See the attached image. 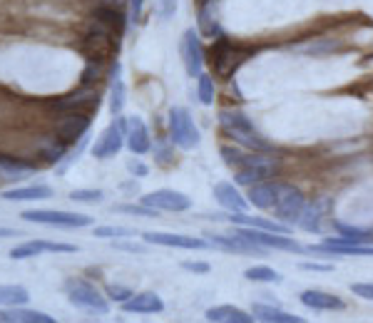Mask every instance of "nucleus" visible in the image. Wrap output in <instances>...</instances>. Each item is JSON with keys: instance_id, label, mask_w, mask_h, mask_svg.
Here are the masks:
<instances>
[{"instance_id": "f257e3e1", "label": "nucleus", "mask_w": 373, "mask_h": 323, "mask_svg": "<svg viewBox=\"0 0 373 323\" xmlns=\"http://www.w3.org/2000/svg\"><path fill=\"white\" fill-rule=\"evenodd\" d=\"M221 157H224L226 164L236 171L234 174L236 184H244V186L266 181L269 176L276 174V169H279V159L259 157V154H241V152H236L234 147H221Z\"/></svg>"}, {"instance_id": "f03ea898", "label": "nucleus", "mask_w": 373, "mask_h": 323, "mask_svg": "<svg viewBox=\"0 0 373 323\" xmlns=\"http://www.w3.org/2000/svg\"><path fill=\"white\" fill-rule=\"evenodd\" d=\"M219 122L229 137H234V142H239L241 147H249L254 152H269L271 142L261 137V132L254 127L249 117L239 110H221L219 112Z\"/></svg>"}, {"instance_id": "7ed1b4c3", "label": "nucleus", "mask_w": 373, "mask_h": 323, "mask_svg": "<svg viewBox=\"0 0 373 323\" xmlns=\"http://www.w3.org/2000/svg\"><path fill=\"white\" fill-rule=\"evenodd\" d=\"M304 206H306V199L296 186L274 184V204H271V214H274V219L294 226L296 221H299Z\"/></svg>"}, {"instance_id": "20e7f679", "label": "nucleus", "mask_w": 373, "mask_h": 323, "mask_svg": "<svg viewBox=\"0 0 373 323\" xmlns=\"http://www.w3.org/2000/svg\"><path fill=\"white\" fill-rule=\"evenodd\" d=\"M65 291H68L70 304L78 306V309H83V311H88V314L105 316L110 311L107 299H105V296L100 294V291L95 289L93 284H88V281L68 279V281H65Z\"/></svg>"}, {"instance_id": "39448f33", "label": "nucleus", "mask_w": 373, "mask_h": 323, "mask_svg": "<svg viewBox=\"0 0 373 323\" xmlns=\"http://www.w3.org/2000/svg\"><path fill=\"white\" fill-rule=\"evenodd\" d=\"M246 60V55L239 50V45L231 43L226 35H216L214 40H211V68H214V73L219 75V78H229L231 73H234L236 68H239L241 63Z\"/></svg>"}, {"instance_id": "423d86ee", "label": "nucleus", "mask_w": 373, "mask_h": 323, "mask_svg": "<svg viewBox=\"0 0 373 323\" xmlns=\"http://www.w3.org/2000/svg\"><path fill=\"white\" fill-rule=\"evenodd\" d=\"M169 137L179 149L189 152L199 144V129L194 125V117L189 115V110L184 107H172L169 110Z\"/></svg>"}, {"instance_id": "0eeeda50", "label": "nucleus", "mask_w": 373, "mask_h": 323, "mask_svg": "<svg viewBox=\"0 0 373 323\" xmlns=\"http://www.w3.org/2000/svg\"><path fill=\"white\" fill-rule=\"evenodd\" d=\"M25 221L33 224H45V226H60V229H83V226L93 224V216L75 214V211H50V209H28L23 211Z\"/></svg>"}, {"instance_id": "6e6552de", "label": "nucleus", "mask_w": 373, "mask_h": 323, "mask_svg": "<svg viewBox=\"0 0 373 323\" xmlns=\"http://www.w3.org/2000/svg\"><path fill=\"white\" fill-rule=\"evenodd\" d=\"M236 234H241L244 239L259 244L261 249H279V251H294V254H304V246L299 241H294L289 234H276V231H264V229H251V226H241L236 229Z\"/></svg>"}, {"instance_id": "1a4fd4ad", "label": "nucleus", "mask_w": 373, "mask_h": 323, "mask_svg": "<svg viewBox=\"0 0 373 323\" xmlns=\"http://www.w3.org/2000/svg\"><path fill=\"white\" fill-rule=\"evenodd\" d=\"M125 127H127V120H122V117L115 120V122L100 134L98 142H95V147H93L95 157L98 159L117 157L120 149H122V144H125Z\"/></svg>"}, {"instance_id": "9d476101", "label": "nucleus", "mask_w": 373, "mask_h": 323, "mask_svg": "<svg viewBox=\"0 0 373 323\" xmlns=\"http://www.w3.org/2000/svg\"><path fill=\"white\" fill-rule=\"evenodd\" d=\"M90 115H85V112H68L65 115L63 120L58 122V142H63V144H75V142H80V139L88 134V129H90Z\"/></svg>"}, {"instance_id": "9b49d317", "label": "nucleus", "mask_w": 373, "mask_h": 323, "mask_svg": "<svg viewBox=\"0 0 373 323\" xmlns=\"http://www.w3.org/2000/svg\"><path fill=\"white\" fill-rule=\"evenodd\" d=\"M182 60H184V70L189 78H199L201 70H204V48L199 43V35L194 30H186L182 35Z\"/></svg>"}, {"instance_id": "f8f14e48", "label": "nucleus", "mask_w": 373, "mask_h": 323, "mask_svg": "<svg viewBox=\"0 0 373 323\" xmlns=\"http://www.w3.org/2000/svg\"><path fill=\"white\" fill-rule=\"evenodd\" d=\"M142 204L152 206L157 211H186L191 209V199L182 191L174 189H157L152 194L142 196Z\"/></svg>"}, {"instance_id": "ddd939ff", "label": "nucleus", "mask_w": 373, "mask_h": 323, "mask_svg": "<svg viewBox=\"0 0 373 323\" xmlns=\"http://www.w3.org/2000/svg\"><path fill=\"white\" fill-rule=\"evenodd\" d=\"M55 107H58V110H65V112H85V115L98 112V107H100V95H98V90L83 88L80 92L68 95V97L58 100V102H55Z\"/></svg>"}, {"instance_id": "4468645a", "label": "nucleus", "mask_w": 373, "mask_h": 323, "mask_svg": "<svg viewBox=\"0 0 373 323\" xmlns=\"http://www.w3.org/2000/svg\"><path fill=\"white\" fill-rule=\"evenodd\" d=\"M125 144H127L132 154H147L149 149H152L149 129L140 117H127V127H125Z\"/></svg>"}, {"instance_id": "2eb2a0df", "label": "nucleus", "mask_w": 373, "mask_h": 323, "mask_svg": "<svg viewBox=\"0 0 373 323\" xmlns=\"http://www.w3.org/2000/svg\"><path fill=\"white\" fill-rule=\"evenodd\" d=\"M329 209H331V199L311 201V204L304 206V211H301L296 226H301L304 231H311V234H321V229H324V219L329 216Z\"/></svg>"}, {"instance_id": "dca6fc26", "label": "nucleus", "mask_w": 373, "mask_h": 323, "mask_svg": "<svg viewBox=\"0 0 373 323\" xmlns=\"http://www.w3.org/2000/svg\"><path fill=\"white\" fill-rule=\"evenodd\" d=\"M43 251H63V254H73V251H78V246L73 244H60V241H25V244L15 246L13 251H10V259L13 261H23V259H33V256L43 254Z\"/></svg>"}, {"instance_id": "f3484780", "label": "nucleus", "mask_w": 373, "mask_h": 323, "mask_svg": "<svg viewBox=\"0 0 373 323\" xmlns=\"http://www.w3.org/2000/svg\"><path fill=\"white\" fill-rule=\"evenodd\" d=\"M147 244L157 246H174V249H206L209 241L196 239V236H184V234H164V231H147L142 236Z\"/></svg>"}, {"instance_id": "a211bd4d", "label": "nucleus", "mask_w": 373, "mask_h": 323, "mask_svg": "<svg viewBox=\"0 0 373 323\" xmlns=\"http://www.w3.org/2000/svg\"><path fill=\"white\" fill-rule=\"evenodd\" d=\"M209 246H214V249H221V251H234V254H261V246L254 244V241L244 239L241 234H209Z\"/></svg>"}, {"instance_id": "6ab92c4d", "label": "nucleus", "mask_w": 373, "mask_h": 323, "mask_svg": "<svg viewBox=\"0 0 373 323\" xmlns=\"http://www.w3.org/2000/svg\"><path fill=\"white\" fill-rule=\"evenodd\" d=\"M301 304L311 311H344L346 309V304L339 299V296L329 294V291H321V289L301 291Z\"/></svg>"}, {"instance_id": "aec40b11", "label": "nucleus", "mask_w": 373, "mask_h": 323, "mask_svg": "<svg viewBox=\"0 0 373 323\" xmlns=\"http://www.w3.org/2000/svg\"><path fill=\"white\" fill-rule=\"evenodd\" d=\"M214 199L229 211H244L246 206H249V199H244L241 191L236 189L231 181H216L214 184Z\"/></svg>"}, {"instance_id": "412c9836", "label": "nucleus", "mask_w": 373, "mask_h": 323, "mask_svg": "<svg viewBox=\"0 0 373 323\" xmlns=\"http://www.w3.org/2000/svg\"><path fill=\"white\" fill-rule=\"evenodd\" d=\"M122 311H127V314H159V311H164V304L157 294L147 291V294L130 296L122 304Z\"/></svg>"}, {"instance_id": "4be33fe9", "label": "nucleus", "mask_w": 373, "mask_h": 323, "mask_svg": "<svg viewBox=\"0 0 373 323\" xmlns=\"http://www.w3.org/2000/svg\"><path fill=\"white\" fill-rule=\"evenodd\" d=\"M309 251H324V254H339V256H373V246L366 244H334V241H321L316 246H309Z\"/></svg>"}, {"instance_id": "5701e85b", "label": "nucleus", "mask_w": 373, "mask_h": 323, "mask_svg": "<svg viewBox=\"0 0 373 323\" xmlns=\"http://www.w3.org/2000/svg\"><path fill=\"white\" fill-rule=\"evenodd\" d=\"M206 321L214 323H251L254 321V314H246V311L236 309V306H211L206 309Z\"/></svg>"}, {"instance_id": "b1692460", "label": "nucleus", "mask_w": 373, "mask_h": 323, "mask_svg": "<svg viewBox=\"0 0 373 323\" xmlns=\"http://www.w3.org/2000/svg\"><path fill=\"white\" fill-rule=\"evenodd\" d=\"M334 229H339L341 236H334V239H326V241H334V244H369V241H373L371 229L346 226V224H339V221H334Z\"/></svg>"}, {"instance_id": "393cba45", "label": "nucleus", "mask_w": 373, "mask_h": 323, "mask_svg": "<svg viewBox=\"0 0 373 323\" xmlns=\"http://www.w3.org/2000/svg\"><path fill=\"white\" fill-rule=\"evenodd\" d=\"M3 323H55L53 316L43 314V311H28V309H18V306H10V311L0 314Z\"/></svg>"}, {"instance_id": "a878e982", "label": "nucleus", "mask_w": 373, "mask_h": 323, "mask_svg": "<svg viewBox=\"0 0 373 323\" xmlns=\"http://www.w3.org/2000/svg\"><path fill=\"white\" fill-rule=\"evenodd\" d=\"M53 196V189L45 184H35V186H15V189H8L3 194V199L8 201H35V199H50Z\"/></svg>"}, {"instance_id": "bb28decb", "label": "nucleus", "mask_w": 373, "mask_h": 323, "mask_svg": "<svg viewBox=\"0 0 373 323\" xmlns=\"http://www.w3.org/2000/svg\"><path fill=\"white\" fill-rule=\"evenodd\" d=\"M251 314H254V319L264 323H301L299 316H291L286 314V311L276 309V306H266V304H254L251 306Z\"/></svg>"}, {"instance_id": "cd10ccee", "label": "nucleus", "mask_w": 373, "mask_h": 323, "mask_svg": "<svg viewBox=\"0 0 373 323\" xmlns=\"http://www.w3.org/2000/svg\"><path fill=\"white\" fill-rule=\"evenodd\" d=\"M249 204L256 206L261 211H271V204H274V184L269 181H259V184L249 186Z\"/></svg>"}, {"instance_id": "c85d7f7f", "label": "nucleus", "mask_w": 373, "mask_h": 323, "mask_svg": "<svg viewBox=\"0 0 373 323\" xmlns=\"http://www.w3.org/2000/svg\"><path fill=\"white\" fill-rule=\"evenodd\" d=\"M125 107V83L120 78V63L112 65V83H110V112L120 115Z\"/></svg>"}, {"instance_id": "c756f323", "label": "nucleus", "mask_w": 373, "mask_h": 323, "mask_svg": "<svg viewBox=\"0 0 373 323\" xmlns=\"http://www.w3.org/2000/svg\"><path fill=\"white\" fill-rule=\"evenodd\" d=\"M93 18H95V23L105 25V28H110L112 33L122 35V30H125V15L120 13V10H115V8H95Z\"/></svg>"}, {"instance_id": "7c9ffc66", "label": "nucleus", "mask_w": 373, "mask_h": 323, "mask_svg": "<svg viewBox=\"0 0 373 323\" xmlns=\"http://www.w3.org/2000/svg\"><path fill=\"white\" fill-rule=\"evenodd\" d=\"M35 169H38V166L30 164V162H20L15 157H0V171H3L5 176H10V179L28 176V174H33Z\"/></svg>"}, {"instance_id": "2f4dec72", "label": "nucleus", "mask_w": 373, "mask_h": 323, "mask_svg": "<svg viewBox=\"0 0 373 323\" xmlns=\"http://www.w3.org/2000/svg\"><path fill=\"white\" fill-rule=\"evenodd\" d=\"M30 299L23 286H0V306H25Z\"/></svg>"}, {"instance_id": "473e14b6", "label": "nucleus", "mask_w": 373, "mask_h": 323, "mask_svg": "<svg viewBox=\"0 0 373 323\" xmlns=\"http://www.w3.org/2000/svg\"><path fill=\"white\" fill-rule=\"evenodd\" d=\"M244 279L261 281V284H281V274L271 266H251L244 271Z\"/></svg>"}, {"instance_id": "72a5a7b5", "label": "nucleus", "mask_w": 373, "mask_h": 323, "mask_svg": "<svg viewBox=\"0 0 373 323\" xmlns=\"http://www.w3.org/2000/svg\"><path fill=\"white\" fill-rule=\"evenodd\" d=\"M196 95H199L201 105L214 102V80H211V75L201 73L199 78H196Z\"/></svg>"}, {"instance_id": "f704fd0d", "label": "nucleus", "mask_w": 373, "mask_h": 323, "mask_svg": "<svg viewBox=\"0 0 373 323\" xmlns=\"http://www.w3.org/2000/svg\"><path fill=\"white\" fill-rule=\"evenodd\" d=\"M95 236H100V239H132L135 231L127 226H95Z\"/></svg>"}, {"instance_id": "c9c22d12", "label": "nucleus", "mask_w": 373, "mask_h": 323, "mask_svg": "<svg viewBox=\"0 0 373 323\" xmlns=\"http://www.w3.org/2000/svg\"><path fill=\"white\" fill-rule=\"evenodd\" d=\"M103 75V63H95V60H88V68L83 70V88H93L95 83L100 80Z\"/></svg>"}, {"instance_id": "e433bc0d", "label": "nucleus", "mask_w": 373, "mask_h": 323, "mask_svg": "<svg viewBox=\"0 0 373 323\" xmlns=\"http://www.w3.org/2000/svg\"><path fill=\"white\" fill-rule=\"evenodd\" d=\"M115 209H117V211H125V214L145 216V219H154V216H159V211L152 209V206H147V204H140V206H135V204H122V206H115Z\"/></svg>"}, {"instance_id": "4c0bfd02", "label": "nucleus", "mask_w": 373, "mask_h": 323, "mask_svg": "<svg viewBox=\"0 0 373 323\" xmlns=\"http://www.w3.org/2000/svg\"><path fill=\"white\" fill-rule=\"evenodd\" d=\"M73 201H85V204H100L103 201V191L100 189H75L70 194Z\"/></svg>"}, {"instance_id": "58836bf2", "label": "nucleus", "mask_w": 373, "mask_h": 323, "mask_svg": "<svg viewBox=\"0 0 373 323\" xmlns=\"http://www.w3.org/2000/svg\"><path fill=\"white\" fill-rule=\"evenodd\" d=\"M177 10V0H157V15L162 20H169Z\"/></svg>"}, {"instance_id": "ea45409f", "label": "nucleus", "mask_w": 373, "mask_h": 323, "mask_svg": "<svg viewBox=\"0 0 373 323\" xmlns=\"http://www.w3.org/2000/svg\"><path fill=\"white\" fill-rule=\"evenodd\" d=\"M107 296L112 301H117V304H125V301L130 299V296H135L130 289H125V286H107Z\"/></svg>"}, {"instance_id": "a19ab883", "label": "nucleus", "mask_w": 373, "mask_h": 323, "mask_svg": "<svg viewBox=\"0 0 373 323\" xmlns=\"http://www.w3.org/2000/svg\"><path fill=\"white\" fill-rule=\"evenodd\" d=\"M127 171H130V174H135V176H147L149 174V166L142 164V162L135 157V159H127Z\"/></svg>"}, {"instance_id": "79ce46f5", "label": "nucleus", "mask_w": 373, "mask_h": 323, "mask_svg": "<svg viewBox=\"0 0 373 323\" xmlns=\"http://www.w3.org/2000/svg\"><path fill=\"white\" fill-rule=\"evenodd\" d=\"M184 271H191V274H209L211 266L206 261H184L182 264Z\"/></svg>"}, {"instance_id": "37998d69", "label": "nucleus", "mask_w": 373, "mask_h": 323, "mask_svg": "<svg viewBox=\"0 0 373 323\" xmlns=\"http://www.w3.org/2000/svg\"><path fill=\"white\" fill-rule=\"evenodd\" d=\"M351 291L366 301H373V284H351Z\"/></svg>"}, {"instance_id": "c03bdc74", "label": "nucleus", "mask_w": 373, "mask_h": 323, "mask_svg": "<svg viewBox=\"0 0 373 323\" xmlns=\"http://www.w3.org/2000/svg\"><path fill=\"white\" fill-rule=\"evenodd\" d=\"M142 5L145 0H130V20H132V23L142 20Z\"/></svg>"}, {"instance_id": "a18cd8bd", "label": "nucleus", "mask_w": 373, "mask_h": 323, "mask_svg": "<svg viewBox=\"0 0 373 323\" xmlns=\"http://www.w3.org/2000/svg\"><path fill=\"white\" fill-rule=\"evenodd\" d=\"M115 249H122V251H132V254H142L145 246L140 244H130V241H112Z\"/></svg>"}, {"instance_id": "49530a36", "label": "nucleus", "mask_w": 373, "mask_h": 323, "mask_svg": "<svg viewBox=\"0 0 373 323\" xmlns=\"http://www.w3.org/2000/svg\"><path fill=\"white\" fill-rule=\"evenodd\" d=\"M301 269H304V271H331L334 266H329V264H316V261H304V264H301Z\"/></svg>"}, {"instance_id": "de8ad7c7", "label": "nucleus", "mask_w": 373, "mask_h": 323, "mask_svg": "<svg viewBox=\"0 0 373 323\" xmlns=\"http://www.w3.org/2000/svg\"><path fill=\"white\" fill-rule=\"evenodd\" d=\"M5 236H18V231H13V229H3V226H0V239H5Z\"/></svg>"}]
</instances>
